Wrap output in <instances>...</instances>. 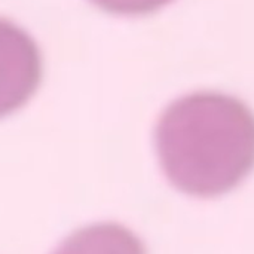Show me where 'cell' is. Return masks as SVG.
I'll return each instance as SVG.
<instances>
[{"instance_id": "3", "label": "cell", "mask_w": 254, "mask_h": 254, "mask_svg": "<svg viewBox=\"0 0 254 254\" xmlns=\"http://www.w3.org/2000/svg\"><path fill=\"white\" fill-rule=\"evenodd\" d=\"M52 254H143L138 241L113 223L88 226L70 235Z\"/></svg>"}, {"instance_id": "2", "label": "cell", "mask_w": 254, "mask_h": 254, "mask_svg": "<svg viewBox=\"0 0 254 254\" xmlns=\"http://www.w3.org/2000/svg\"><path fill=\"white\" fill-rule=\"evenodd\" d=\"M42 74L37 43L25 30L0 18V118L27 104L37 91Z\"/></svg>"}, {"instance_id": "4", "label": "cell", "mask_w": 254, "mask_h": 254, "mask_svg": "<svg viewBox=\"0 0 254 254\" xmlns=\"http://www.w3.org/2000/svg\"><path fill=\"white\" fill-rule=\"evenodd\" d=\"M104 12L124 16L147 15L159 10L173 0H89Z\"/></svg>"}, {"instance_id": "1", "label": "cell", "mask_w": 254, "mask_h": 254, "mask_svg": "<svg viewBox=\"0 0 254 254\" xmlns=\"http://www.w3.org/2000/svg\"><path fill=\"white\" fill-rule=\"evenodd\" d=\"M158 143L165 162L185 153L220 156L237 153L253 161L254 115L234 97L198 92L173 103L158 127Z\"/></svg>"}]
</instances>
